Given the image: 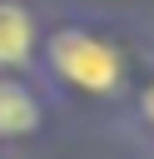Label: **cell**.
Returning <instances> with one entry per match:
<instances>
[{"instance_id": "1", "label": "cell", "mask_w": 154, "mask_h": 159, "mask_svg": "<svg viewBox=\"0 0 154 159\" xmlns=\"http://www.w3.org/2000/svg\"><path fill=\"white\" fill-rule=\"evenodd\" d=\"M50 60H55V70H60L70 84H79V89H89V94H109V89L119 84V55H114L104 40L84 35V30H60V35L50 40Z\"/></svg>"}, {"instance_id": "2", "label": "cell", "mask_w": 154, "mask_h": 159, "mask_svg": "<svg viewBox=\"0 0 154 159\" xmlns=\"http://www.w3.org/2000/svg\"><path fill=\"white\" fill-rule=\"evenodd\" d=\"M40 124V104H35V94L25 89V84H15V80H0V139H10V134H30Z\"/></svg>"}, {"instance_id": "3", "label": "cell", "mask_w": 154, "mask_h": 159, "mask_svg": "<svg viewBox=\"0 0 154 159\" xmlns=\"http://www.w3.org/2000/svg\"><path fill=\"white\" fill-rule=\"evenodd\" d=\"M30 45H35V20H30V10L0 0V65H20V60L30 55Z\"/></svg>"}, {"instance_id": "4", "label": "cell", "mask_w": 154, "mask_h": 159, "mask_svg": "<svg viewBox=\"0 0 154 159\" xmlns=\"http://www.w3.org/2000/svg\"><path fill=\"white\" fill-rule=\"evenodd\" d=\"M144 114L154 119V80H149V89H144Z\"/></svg>"}]
</instances>
